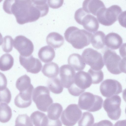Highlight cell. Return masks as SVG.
Masks as SVG:
<instances>
[{
  "mask_svg": "<svg viewBox=\"0 0 126 126\" xmlns=\"http://www.w3.org/2000/svg\"><path fill=\"white\" fill-rule=\"evenodd\" d=\"M47 0H8L3 2V8L9 14H13L17 23L23 24L35 21L46 15L49 11Z\"/></svg>",
  "mask_w": 126,
  "mask_h": 126,
  "instance_id": "1",
  "label": "cell"
},
{
  "mask_svg": "<svg viewBox=\"0 0 126 126\" xmlns=\"http://www.w3.org/2000/svg\"><path fill=\"white\" fill-rule=\"evenodd\" d=\"M92 34L86 30L74 26L69 27L64 33L66 41L78 49H82L90 44Z\"/></svg>",
  "mask_w": 126,
  "mask_h": 126,
  "instance_id": "2",
  "label": "cell"
},
{
  "mask_svg": "<svg viewBox=\"0 0 126 126\" xmlns=\"http://www.w3.org/2000/svg\"><path fill=\"white\" fill-rule=\"evenodd\" d=\"M92 83L91 77L88 72L79 71L75 74L74 82L68 88V91L72 95L78 96L90 87Z\"/></svg>",
  "mask_w": 126,
  "mask_h": 126,
  "instance_id": "3",
  "label": "cell"
},
{
  "mask_svg": "<svg viewBox=\"0 0 126 126\" xmlns=\"http://www.w3.org/2000/svg\"><path fill=\"white\" fill-rule=\"evenodd\" d=\"M32 99L37 109L44 112L47 111L53 102L50 96L49 89L44 86H38L34 89L32 93Z\"/></svg>",
  "mask_w": 126,
  "mask_h": 126,
  "instance_id": "4",
  "label": "cell"
},
{
  "mask_svg": "<svg viewBox=\"0 0 126 126\" xmlns=\"http://www.w3.org/2000/svg\"><path fill=\"white\" fill-rule=\"evenodd\" d=\"M103 99L101 96L89 92H85L79 97L78 105L80 109L94 112L102 107Z\"/></svg>",
  "mask_w": 126,
  "mask_h": 126,
  "instance_id": "5",
  "label": "cell"
},
{
  "mask_svg": "<svg viewBox=\"0 0 126 126\" xmlns=\"http://www.w3.org/2000/svg\"><path fill=\"white\" fill-rule=\"evenodd\" d=\"M74 18L77 23L82 25L86 31L89 32L94 33L99 28V23L97 19L86 12L82 7L75 12Z\"/></svg>",
  "mask_w": 126,
  "mask_h": 126,
  "instance_id": "6",
  "label": "cell"
},
{
  "mask_svg": "<svg viewBox=\"0 0 126 126\" xmlns=\"http://www.w3.org/2000/svg\"><path fill=\"white\" fill-rule=\"evenodd\" d=\"M122 12L120 7L114 5L108 8L105 7L102 8L98 12L96 16L100 23L108 26L112 25L117 21Z\"/></svg>",
  "mask_w": 126,
  "mask_h": 126,
  "instance_id": "7",
  "label": "cell"
},
{
  "mask_svg": "<svg viewBox=\"0 0 126 126\" xmlns=\"http://www.w3.org/2000/svg\"><path fill=\"white\" fill-rule=\"evenodd\" d=\"M82 56L84 62L93 70H101L104 66L101 53L92 48L85 49L82 53Z\"/></svg>",
  "mask_w": 126,
  "mask_h": 126,
  "instance_id": "8",
  "label": "cell"
},
{
  "mask_svg": "<svg viewBox=\"0 0 126 126\" xmlns=\"http://www.w3.org/2000/svg\"><path fill=\"white\" fill-rule=\"evenodd\" d=\"M121 101L120 97L117 95L107 98L104 100L103 107L111 119L116 120L119 119L121 113L120 108Z\"/></svg>",
  "mask_w": 126,
  "mask_h": 126,
  "instance_id": "9",
  "label": "cell"
},
{
  "mask_svg": "<svg viewBox=\"0 0 126 126\" xmlns=\"http://www.w3.org/2000/svg\"><path fill=\"white\" fill-rule=\"evenodd\" d=\"M82 112L76 104L69 105L63 111L61 120L63 124L66 126H73L80 119Z\"/></svg>",
  "mask_w": 126,
  "mask_h": 126,
  "instance_id": "10",
  "label": "cell"
},
{
  "mask_svg": "<svg viewBox=\"0 0 126 126\" xmlns=\"http://www.w3.org/2000/svg\"><path fill=\"white\" fill-rule=\"evenodd\" d=\"M121 60V57L114 51L108 49L104 53L103 60L104 64L108 71L112 74L118 75L122 72L119 68Z\"/></svg>",
  "mask_w": 126,
  "mask_h": 126,
  "instance_id": "11",
  "label": "cell"
},
{
  "mask_svg": "<svg viewBox=\"0 0 126 126\" xmlns=\"http://www.w3.org/2000/svg\"><path fill=\"white\" fill-rule=\"evenodd\" d=\"M13 46L20 55L24 57L30 56L34 50V45L32 41L22 35L15 37L14 40Z\"/></svg>",
  "mask_w": 126,
  "mask_h": 126,
  "instance_id": "12",
  "label": "cell"
},
{
  "mask_svg": "<svg viewBox=\"0 0 126 126\" xmlns=\"http://www.w3.org/2000/svg\"><path fill=\"white\" fill-rule=\"evenodd\" d=\"M100 90L103 96L108 98L119 94L122 91L121 83L117 80L112 79L104 80L100 85Z\"/></svg>",
  "mask_w": 126,
  "mask_h": 126,
  "instance_id": "13",
  "label": "cell"
},
{
  "mask_svg": "<svg viewBox=\"0 0 126 126\" xmlns=\"http://www.w3.org/2000/svg\"><path fill=\"white\" fill-rule=\"evenodd\" d=\"M19 61L20 64L27 71L33 74H37L41 70L42 65L40 60L32 55L25 57L20 55Z\"/></svg>",
  "mask_w": 126,
  "mask_h": 126,
  "instance_id": "14",
  "label": "cell"
},
{
  "mask_svg": "<svg viewBox=\"0 0 126 126\" xmlns=\"http://www.w3.org/2000/svg\"><path fill=\"white\" fill-rule=\"evenodd\" d=\"M59 75L63 86L68 88L74 82L75 72L70 65L64 64L60 68Z\"/></svg>",
  "mask_w": 126,
  "mask_h": 126,
  "instance_id": "15",
  "label": "cell"
},
{
  "mask_svg": "<svg viewBox=\"0 0 126 126\" xmlns=\"http://www.w3.org/2000/svg\"><path fill=\"white\" fill-rule=\"evenodd\" d=\"M82 8L86 12L96 16L99 11L105 7L103 2L99 0H85L83 2Z\"/></svg>",
  "mask_w": 126,
  "mask_h": 126,
  "instance_id": "16",
  "label": "cell"
},
{
  "mask_svg": "<svg viewBox=\"0 0 126 126\" xmlns=\"http://www.w3.org/2000/svg\"><path fill=\"white\" fill-rule=\"evenodd\" d=\"M33 92H20L15 98L14 103L17 107L22 108H27L32 103Z\"/></svg>",
  "mask_w": 126,
  "mask_h": 126,
  "instance_id": "17",
  "label": "cell"
},
{
  "mask_svg": "<svg viewBox=\"0 0 126 126\" xmlns=\"http://www.w3.org/2000/svg\"><path fill=\"white\" fill-rule=\"evenodd\" d=\"M105 45L109 48L113 50L117 49L121 46L123 39L117 33L112 32L105 36Z\"/></svg>",
  "mask_w": 126,
  "mask_h": 126,
  "instance_id": "18",
  "label": "cell"
},
{
  "mask_svg": "<svg viewBox=\"0 0 126 126\" xmlns=\"http://www.w3.org/2000/svg\"><path fill=\"white\" fill-rule=\"evenodd\" d=\"M38 55L40 59L43 62L47 63L51 62L55 58V53L53 48L49 46L41 47L39 50Z\"/></svg>",
  "mask_w": 126,
  "mask_h": 126,
  "instance_id": "19",
  "label": "cell"
},
{
  "mask_svg": "<svg viewBox=\"0 0 126 126\" xmlns=\"http://www.w3.org/2000/svg\"><path fill=\"white\" fill-rule=\"evenodd\" d=\"M16 86L20 92H33L34 87L31 83L30 77L26 75L22 76L17 80Z\"/></svg>",
  "mask_w": 126,
  "mask_h": 126,
  "instance_id": "20",
  "label": "cell"
},
{
  "mask_svg": "<svg viewBox=\"0 0 126 126\" xmlns=\"http://www.w3.org/2000/svg\"><path fill=\"white\" fill-rule=\"evenodd\" d=\"M68 63L75 70L78 71L83 70L86 65L82 57L76 53H73L69 55Z\"/></svg>",
  "mask_w": 126,
  "mask_h": 126,
  "instance_id": "21",
  "label": "cell"
},
{
  "mask_svg": "<svg viewBox=\"0 0 126 126\" xmlns=\"http://www.w3.org/2000/svg\"><path fill=\"white\" fill-rule=\"evenodd\" d=\"M46 41L47 44L54 48H58L64 44V39L63 37L56 32H52L47 36Z\"/></svg>",
  "mask_w": 126,
  "mask_h": 126,
  "instance_id": "22",
  "label": "cell"
},
{
  "mask_svg": "<svg viewBox=\"0 0 126 126\" xmlns=\"http://www.w3.org/2000/svg\"><path fill=\"white\" fill-rule=\"evenodd\" d=\"M42 71L45 76L49 78H56L59 73V67L56 63L53 62L45 64Z\"/></svg>",
  "mask_w": 126,
  "mask_h": 126,
  "instance_id": "23",
  "label": "cell"
},
{
  "mask_svg": "<svg viewBox=\"0 0 126 126\" xmlns=\"http://www.w3.org/2000/svg\"><path fill=\"white\" fill-rule=\"evenodd\" d=\"M105 35L102 31H98L92 35L91 42L94 48L97 49L103 48L105 45Z\"/></svg>",
  "mask_w": 126,
  "mask_h": 126,
  "instance_id": "24",
  "label": "cell"
},
{
  "mask_svg": "<svg viewBox=\"0 0 126 126\" xmlns=\"http://www.w3.org/2000/svg\"><path fill=\"white\" fill-rule=\"evenodd\" d=\"M63 110L62 106L58 103L52 104L48 107L47 116L50 119L56 120L59 119Z\"/></svg>",
  "mask_w": 126,
  "mask_h": 126,
  "instance_id": "25",
  "label": "cell"
},
{
  "mask_svg": "<svg viewBox=\"0 0 126 126\" xmlns=\"http://www.w3.org/2000/svg\"><path fill=\"white\" fill-rule=\"evenodd\" d=\"M30 118L35 126H44L48 117L44 113L36 111L32 113Z\"/></svg>",
  "mask_w": 126,
  "mask_h": 126,
  "instance_id": "26",
  "label": "cell"
},
{
  "mask_svg": "<svg viewBox=\"0 0 126 126\" xmlns=\"http://www.w3.org/2000/svg\"><path fill=\"white\" fill-rule=\"evenodd\" d=\"M47 85L49 90L54 94H60L63 91V87L60 80L58 78L56 77L48 79Z\"/></svg>",
  "mask_w": 126,
  "mask_h": 126,
  "instance_id": "27",
  "label": "cell"
},
{
  "mask_svg": "<svg viewBox=\"0 0 126 126\" xmlns=\"http://www.w3.org/2000/svg\"><path fill=\"white\" fill-rule=\"evenodd\" d=\"M0 121L4 123L9 121L12 115V110L10 107L4 103H0Z\"/></svg>",
  "mask_w": 126,
  "mask_h": 126,
  "instance_id": "28",
  "label": "cell"
},
{
  "mask_svg": "<svg viewBox=\"0 0 126 126\" xmlns=\"http://www.w3.org/2000/svg\"><path fill=\"white\" fill-rule=\"evenodd\" d=\"M14 63V59L10 54H3L0 58V69L2 71H6L11 69Z\"/></svg>",
  "mask_w": 126,
  "mask_h": 126,
  "instance_id": "29",
  "label": "cell"
},
{
  "mask_svg": "<svg viewBox=\"0 0 126 126\" xmlns=\"http://www.w3.org/2000/svg\"><path fill=\"white\" fill-rule=\"evenodd\" d=\"M94 122V118L91 113L84 112L78 122V126H92Z\"/></svg>",
  "mask_w": 126,
  "mask_h": 126,
  "instance_id": "30",
  "label": "cell"
},
{
  "mask_svg": "<svg viewBox=\"0 0 126 126\" xmlns=\"http://www.w3.org/2000/svg\"><path fill=\"white\" fill-rule=\"evenodd\" d=\"M88 73L91 77L93 84H98L103 79L104 74L101 70H96L90 68Z\"/></svg>",
  "mask_w": 126,
  "mask_h": 126,
  "instance_id": "31",
  "label": "cell"
},
{
  "mask_svg": "<svg viewBox=\"0 0 126 126\" xmlns=\"http://www.w3.org/2000/svg\"><path fill=\"white\" fill-rule=\"evenodd\" d=\"M15 126H33L30 117L26 114L19 115L16 118Z\"/></svg>",
  "mask_w": 126,
  "mask_h": 126,
  "instance_id": "32",
  "label": "cell"
},
{
  "mask_svg": "<svg viewBox=\"0 0 126 126\" xmlns=\"http://www.w3.org/2000/svg\"><path fill=\"white\" fill-rule=\"evenodd\" d=\"M13 38L10 35H6L3 38L2 43V47L4 52L8 53L12 50L13 46Z\"/></svg>",
  "mask_w": 126,
  "mask_h": 126,
  "instance_id": "33",
  "label": "cell"
},
{
  "mask_svg": "<svg viewBox=\"0 0 126 126\" xmlns=\"http://www.w3.org/2000/svg\"><path fill=\"white\" fill-rule=\"evenodd\" d=\"M0 103H4L7 104L10 102L11 95L10 91L7 87L0 90Z\"/></svg>",
  "mask_w": 126,
  "mask_h": 126,
  "instance_id": "34",
  "label": "cell"
},
{
  "mask_svg": "<svg viewBox=\"0 0 126 126\" xmlns=\"http://www.w3.org/2000/svg\"><path fill=\"white\" fill-rule=\"evenodd\" d=\"M49 6L53 9H57L63 5L64 0H47Z\"/></svg>",
  "mask_w": 126,
  "mask_h": 126,
  "instance_id": "35",
  "label": "cell"
},
{
  "mask_svg": "<svg viewBox=\"0 0 126 126\" xmlns=\"http://www.w3.org/2000/svg\"><path fill=\"white\" fill-rule=\"evenodd\" d=\"M118 19L120 24L126 28V11L122 12L119 16Z\"/></svg>",
  "mask_w": 126,
  "mask_h": 126,
  "instance_id": "36",
  "label": "cell"
},
{
  "mask_svg": "<svg viewBox=\"0 0 126 126\" xmlns=\"http://www.w3.org/2000/svg\"><path fill=\"white\" fill-rule=\"evenodd\" d=\"M62 123L58 119L56 120L50 119L48 118L47 123L45 126H62Z\"/></svg>",
  "mask_w": 126,
  "mask_h": 126,
  "instance_id": "37",
  "label": "cell"
},
{
  "mask_svg": "<svg viewBox=\"0 0 126 126\" xmlns=\"http://www.w3.org/2000/svg\"><path fill=\"white\" fill-rule=\"evenodd\" d=\"M0 90H2L6 88L7 80L5 75L2 73H0Z\"/></svg>",
  "mask_w": 126,
  "mask_h": 126,
  "instance_id": "38",
  "label": "cell"
},
{
  "mask_svg": "<svg viewBox=\"0 0 126 126\" xmlns=\"http://www.w3.org/2000/svg\"><path fill=\"white\" fill-rule=\"evenodd\" d=\"M92 126H113V125L110 121L105 120L94 123Z\"/></svg>",
  "mask_w": 126,
  "mask_h": 126,
  "instance_id": "39",
  "label": "cell"
},
{
  "mask_svg": "<svg viewBox=\"0 0 126 126\" xmlns=\"http://www.w3.org/2000/svg\"><path fill=\"white\" fill-rule=\"evenodd\" d=\"M119 68L122 72L126 74V57L122 59L120 64Z\"/></svg>",
  "mask_w": 126,
  "mask_h": 126,
  "instance_id": "40",
  "label": "cell"
},
{
  "mask_svg": "<svg viewBox=\"0 0 126 126\" xmlns=\"http://www.w3.org/2000/svg\"><path fill=\"white\" fill-rule=\"evenodd\" d=\"M120 55L123 58L126 57V43L123 44L119 49Z\"/></svg>",
  "mask_w": 126,
  "mask_h": 126,
  "instance_id": "41",
  "label": "cell"
},
{
  "mask_svg": "<svg viewBox=\"0 0 126 126\" xmlns=\"http://www.w3.org/2000/svg\"><path fill=\"white\" fill-rule=\"evenodd\" d=\"M114 126H126V120L118 121L115 124Z\"/></svg>",
  "mask_w": 126,
  "mask_h": 126,
  "instance_id": "42",
  "label": "cell"
},
{
  "mask_svg": "<svg viewBox=\"0 0 126 126\" xmlns=\"http://www.w3.org/2000/svg\"><path fill=\"white\" fill-rule=\"evenodd\" d=\"M122 96L124 100L126 102V88L123 92Z\"/></svg>",
  "mask_w": 126,
  "mask_h": 126,
  "instance_id": "43",
  "label": "cell"
},
{
  "mask_svg": "<svg viewBox=\"0 0 126 126\" xmlns=\"http://www.w3.org/2000/svg\"><path fill=\"white\" fill-rule=\"evenodd\" d=\"M125 112L126 113V108L125 110Z\"/></svg>",
  "mask_w": 126,
  "mask_h": 126,
  "instance_id": "44",
  "label": "cell"
}]
</instances>
